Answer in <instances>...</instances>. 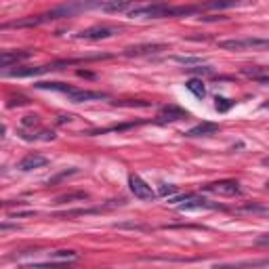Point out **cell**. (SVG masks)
Returning a JSON list of instances; mask_svg holds the SVG:
<instances>
[{
	"label": "cell",
	"instance_id": "6da1fadb",
	"mask_svg": "<svg viewBox=\"0 0 269 269\" xmlns=\"http://www.w3.org/2000/svg\"><path fill=\"white\" fill-rule=\"evenodd\" d=\"M129 17L133 19H164V17H177V7H168L164 3H151V5H139L129 11Z\"/></svg>",
	"mask_w": 269,
	"mask_h": 269
},
{
	"label": "cell",
	"instance_id": "7a4b0ae2",
	"mask_svg": "<svg viewBox=\"0 0 269 269\" xmlns=\"http://www.w3.org/2000/svg\"><path fill=\"white\" fill-rule=\"evenodd\" d=\"M219 49L223 51H261L269 49V40L265 38H232V40H221Z\"/></svg>",
	"mask_w": 269,
	"mask_h": 269
},
{
	"label": "cell",
	"instance_id": "3957f363",
	"mask_svg": "<svg viewBox=\"0 0 269 269\" xmlns=\"http://www.w3.org/2000/svg\"><path fill=\"white\" fill-rule=\"evenodd\" d=\"M173 204H179V210H196V208H217V204H210L206 198L202 196H194V194H185V196H177L171 198Z\"/></svg>",
	"mask_w": 269,
	"mask_h": 269
},
{
	"label": "cell",
	"instance_id": "277c9868",
	"mask_svg": "<svg viewBox=\"0 0 269 269\" xmlns=\"http://www.w3.org/2000/svg\"><path fill=\"white\" fill-rule=\"evenodd\" d=\"M129 187H131L133 196L139 198V200H156V196H158L151 189V185H147V183L139 175H131L129 177Z\"/></svg>",
	"mask_w": 269,
	"mask_h": 269
},
{
	"label": "cell",
	"instance_id": "5b68a950",
	"mask_svg": "<svg viewBox=\"0 0 269 269\" xmlns=\"http://www.w3.org/2000/svg\"><path fill=\"white\" fill-rule=\"evenodd\" d=\"M116 32H118L116 27H107V25H95V27H87V30H82L80 34H76V38H80V40H103V38L114 36Z\"/></svg>",
	"mask_w": 269,
	"mask_h": 269
},
{
	"label": "cell",
	"instance_id": "8992f818",
	"mask_svg": "<svg viewBox=\"0 0 269 269\" xmlns=\"http://www.w3.org/2000/svg\"><path fill=\"white\" fill-rule=\"evenodd\" d=\"M189 114L183 107H179V105H164V107H160V111H158V122H177V120H183V118H187Z\"/></svg>",
	"mask_w": 269,
	"mask_h": 269
},
{
	"label": "cell",
	"instance_id": "52a82bcc",
	"mask_svg": "<svg viewBox=\"0 0 269 269\" xmlns=\"http://www.w3.org/2000/svg\"><path fill=\"white\" fill-rule=\"evenodd\" d=\"M208 191H215V194H221V196H236L240 194V183L238 181H217V183H210V185H206Z\"/></svg>",
	"mask_w": 269,
	"mask_h": 269
},
{
	"label": "cell",
	"instance_id": "ba28073f",
	"mask_svg": "<svg viewBox=\"0 0 269 269\" xmlns=\"http://www.w3.org/2000/svg\"><path fill=\"white\" fill-rule=\"evenodd\" d=\"M49 160L45 158V156H40V153H27L25 158L19 162V171L27 173V171H34V168H42V166H47Z\"/></svg>",
	"mask_w": 269,
	"mask_h": 269
},
{
	"label": "cell",
	"instance_id": "9c48e42d",
	"mask_svg": "<svg viewBox=\"0 0 269 269\" xmlns=\"http://www.w3.org/2000/svg\"><path fill=\"white\" fill-rule=\"evenodd\" d=\"M32 51H5L3 57H0V63H3V67H11L13 63H19V61H25L32 57Z\"/></svg>",
	"mask_w": 269,
	"mask_h": 269
},
{
	"label": "cell",
	"instance_id": "30bf717a",
	"mask_svg": "<svg viewBox=\"0 0 269 269\" xmlns=\"http://www.w3.org/2000/svg\"><path fill=\"white\" fill-rule=\"evenodd\" d=\"M240 0H206V3L198 5V13L202 11H223V9H232L238 7Z\"/></svg>",
	"mask_w": 269,
	"mask_h": 269
},
{
	"label": "cell",
	"instance_id": "8fae6325",
	"mask_svg": "<svg viewBox=\"0 0 269 269\" xmlns=\"http://www.w3.org/2000/svg\"><path fill=\"white\" fill-rule=\"evenodd\" d=\"M166 51L164 45H137V47H129L124 51L126 57H139V55H151V53H160Z\"/></svg>",
	"mask_w": 269,
	"mask_h": 269
},
{
	"label": "cell",
	"instance_id": "7c38bea8",
	"mask_svg": "<svg viewBox=\"0 0 269 269\" xmlns=\"http://www.w3.org/2000/svg\"><path fill=\"white\" fill-rule=\"evenodd\" d=\"M217 131H219V124H212V122H202V124L194 126V129L185 131L183 135H185V137H208V135H215Z\"/></svg>",
	"mask_w": 269,
	"mask_h": 269
},
{
	"label": "cell",
	"instance_id": "4fadbf2b",
	"mask_svg": "<svg viewBox=\"0 0 269 269\" xmlns=\"http://www.w3.org/2000/svg\"><path fill=\"white\" fill-rule=\"evenodd\" d=\"M74 103H84V101H95V99H107L105 93H99V91H80L76 89L72 95H69Z\"/></svg>",
	"mask_w": 269,
	"mask_h": 269
},
{
	"label": "cell",
	"instance_id": "5bb4252c",
	"mask_svg": "<svg viewBox=\"0 0 269 269\" xmlns=\"http://www.w3.org/2000/svg\"><path fill=\"white\" fill-rule=\"evenodd\" d=\"M135 5V0H107L101 5L103 11L107 13H122V11H131Z\"/></svg>",
	"mask_w": 269,
	"mask_h": 269
},
{
	"label": "cell",
	"instance_id": "9a60e30c",
	"mask_svg": "<svg viewBox=\"0 0 269 269\" xmlns=\"http://www.w3.org/2000/svg\"><path fill=\"white\" fill-rule=\"evenodd\" d=\"M38 89H45V91H57V93H63V95H72L76 89L69 87V84H63V82H38L36 84Z\"/></svg>",
	"mask_w": 269,
	"mask_h": 269
},
{
	"label": "cell",
	"instance_id": "2e32d148",
	"mask_svg": "<svg viewBox=\"0 0 269 269\" xmlns=\"http://www.w3.org/2000/svg\"><path fill=\"white\" fill-rule=\"evenodd\" d=\"M185 87H187V91H191L196 97H206V87H204V80L202 78H189L187 82H185Z\"/></svg>",
	"mask_w": 269,
	"mask_h": 269
},
{
	"label": "cell",
	"instance_id": "e0dca14e",
	"mask_svg": "<svg viewBox=\"0 0 269 269\" xmlns=\"http://www.w3.org/2000/svg\"><path fill=\"white\" fill-rule=\"evenodd\" d=\"M74 200H89V194L84 191H76V194H65V196H59L57 198V204H65V202H74Z\"/></svg>",
	"mask_w": 269,
	"mask_h": 269
},
{
	"label": "cell",
	"instance_id": "ac0fdd59",
	"mask_svg": "<svg viewBox=\"0 0 269 269\" xmlns=\"http://www.w3.org/2000/svg\"><path fill=\"white\" fill-rule=\"evenodd\" d=\"M78 252L74 250H57V252H51V259L53 261H69V259H76Z\"/></svg>",
	"mask_w": 269,
	"mask_h": 269
},
{
	"label": "cell",
	"instance_id": "d6986e66",
	"mask_svg": "<svg viewBox=\"0 0 269 269\" xmlns=\"http://www.w3.org/2000/svg\"><path fill=\"white\" fill-rule=\"evenodd\" d=\"M215 107H217V111H227L232 107V101L225 97H215Z\"/></svg>",
	"mask_w": 269,
	"mask_h": 269
},
{
	"label": "cell",
	"instance_id": "ffe728a7",
	"mask_svg": "<svg viewBox=\"0 0 269 269\" xmlns=\"http://www.w3.org/2000/svg\"><path fill=\"white\" fill-rule=\"evenodd\" d=\"M74 3L84 11V9H91V7H101L103 0H74Z\"/></svg>",
	"mask_w": 269,
	"mask_h": 269
},
{
	"label": "cell",
	"instance_id": "44dd1931",
	"mask_svg": "<svg viewBox=\"0 0 269 269\" xmlns=\"http://www.w3.org/2000/svg\"><path fill=\"white\" fill-rule=\"evenodd\" d=\"M158 194L160 196H173V194H177V185H168V183H162Z\"/></svg>",
	"mask_w": 269,
	"mask_h": 269
},
{
	"label": "cell",
	"instance_id": "7402d4cb",
	"mask_svg": "<svg viewBox=\"0 0 269 269\" xmlns=\"http://www.w3.org/2000/svg\"><path fill=\"white\" fill-rule=\"evenodd\" d=\"M78 171L74 168V171H65V173H61V175H57V177H53V179H49V185H53V183H57V181H61V179H65V177H69V175H76Z\"/></svg>",
	"mask_w": 269,
	"mask_h": 269
},
{
	"label": "cell",
	"instance_id": "603a6c76",
	"mask_svg": "<svg viewBox=\"0 0 269 269\" xmlns=\"http://www.w3.org/2000/svg\"><path fill=\"white\" fill-rule=\"evenodd\" d=\"M175 61L183 65H194V63H202V59H191V57H175Z\"/></svg>",
	"mask_w": 269,
	"mask_h": 269
},
{
	"label": "cell",
	"instance_id": "cb8c5ba5",
	"mask_svg": "<svg viewBox=\"0 0 269 269\" xmlns=\"http://www.w3.org/2000/svg\"><path fill=\"white\" fill-rule=\"evenodd\" d=\"M254 246H269V234H263L254 240Z\"/></svg>",
	"mask_w": 269,
	"mask_h": 269
},
{
	"label": "cell",
	"instance_id": "d4e9b609",
	"mask_svg": "<svg viewBox=\"0 0 269 269\" xmlns=\"http://www.w3.org/2000/svg\"><path fill=\"white\" fill-rule=\"evenodd\" d=\"M23 126H38V116H25Z\"/></svg>",
	"mask_w": 269,
	"mask_h": 269
},
{
	"label": "cell",
	"instance_id": "484cf974",
	"mask_svg": "<svg viewBox=\"0 0 269 269\" xmlns=\"http://www.w3.org/2000/svg\"><path fill=\"white\" fill-rule=\"evenodd\" d=\"M263 164H265V166H269V156H267V158H263Z\"/></svg>",
	"mask_w": 269,
	"mask_h": 269
},
{
	"label": "cell",
	"instance_id": "4316f807",
	"mask_svg": "<svg viewBox=\"0 0 269 269\" xmlns=\"http://www.w3.org/2000/svg\"><path fill=\"white\" fill-rule=\"evenodd\" d=\"M263 107H265V109H267V107H269V101H265V103H263Z\"/></svg>",
	"mask_w": 269,
	"mask_h": 269
},
{
	"label": "cell",
	"instance_id": "83f0119b",
	"mask_svg": "<svg viewBox=\"0 0 269 269\" xmlns=\"http://www.w3.org/2000/svg\"><path fill=\"white\" fill-rule=\"evenodd\" d=\"M267 185H269V183H267Z\"/></svg>",
	"mask_w": 269,
	"mask_h": 269
}]
</instances>
